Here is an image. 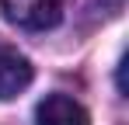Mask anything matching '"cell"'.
Here are the masks:
<instances>
[{
	"instance_id": "cell-1",
	"label": "cell",
	"mask_w": 129,
	"mask_h": 125,
	"mask_svg": "<svg viewBox=\"0 0 129 125\" xmlns=\"http://www.w3.org/2000/svg\"><path fill=\"white\" fill-rule=\"evenodd\" d=\"M0 11L18 28L42 31L63 18V0H0Z\"/></svg>"
},
{
	"instance_id": "cell-2",
	"label": "cell",
	"mask_w": 129,
	"mask_h": 125,
	"mask_svg": "<svg viewBox=\"0 0 129 125\" xmlns=\"http://www.w3.org/2000/svg\"><path fill=\"white\" fill-rule=\"evenodd\" d=\"M31 77H35V70H31L28 56L18 52L11 42L0 38V101L18 97L24 87L31 83Z\"/></svg>"
},
{
	"instance_id": "cell-3",
	"label": "cell",
	"mask_w": 129,
	"mask_h": 125,
	"mask_svg": "<svg viewBox=\"0 0 129 125\" xmlns=\"http://www.w3.org/2000/svg\"><path fill=\"white\" fill-rule=\"evenodd\" d=\"M35 125H91V115L80 101L66 94H49L35 108Z\"/></svg>"
}]
</instances>
